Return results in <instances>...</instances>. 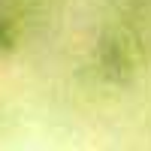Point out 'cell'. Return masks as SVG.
I'll list each match as a JSON object with an SVG mask.
<instances>
[{
  "label": "cell",
  "mask_w": 151,
  "mask_h": 151,
  "mask_svg": "<svg viewBox=\"0 0 151 151\" xmlns=\"http://www.w3.org/2000/svg\"><path fill=\"white\" fill-rule=\"evenodd\" d=\"M12 45H15V27H12V21L0 12V52H9Z\"/></svg>",
  "instance_id": "7a4b0ae2"
},
{
  "label": "cell",
  "mask_w": 151,
  "mask_h": 151,
  "mask_svg": "<svg viewBox=\"0 0 151 151\" xmlns=\"http://www.w3.org/2000/svg\"><path fill=\"white\" fill-rule=\"evenodd\" d=\"M139 52L127 33H112L97 45V70L106 82H127L136 73Z\"/></svg>",
  "instance_id": "6da1fadb"
}]
</instances>
